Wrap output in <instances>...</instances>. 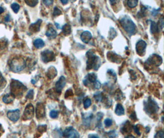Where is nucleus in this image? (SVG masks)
<instances>
[{
	"label": "nucleus",
	"mask_w": 164,
	"mask_h": 138,
	"mask_svg": "<svg viewBox=\"0 0 164 138\" xmlns=\"http://www.w3.org/2000/svg\"><path fill=\"white\" fill-rule=\"evenodd\" d=\"M119 22L123 28L130 36H132L137 33V26L128 15H124L120 19Z\"/></svg>",
	"instance_id": "f257e3e1"
},
{
	"label": "nucleus",
	"mask_w": 164,
	"mask_h": 138,
	"mask_svg": "<svg viewBox=\"0 0 164 138\" xmlns=\"http://www.w3.org/2000/svg\"><path fill=\"white\" fill-rule=\"evenodd\" d=\"M87 70H90L93 68L95 70H98L101 66V60L99 56L95 55L91 50L87 52Z\"/></svg>",
	"instance_id": "f03ea898"
},
{
	"label": "nucleus",
	"mask_w": 164,
	"mask_h": 138,
	"mask_svg": "<svg viewBox=\"0 0 164 138\" xmlns=\"http://www.w3.org/2000/svg\"><path fill=\"white\" fill-rule=\"evenodd\" d=\"M26 66V62L25 60L21 58H14L11 61L9 64L11 70L14 72H19L23 70Z\"/></svg>",
	"instance_id": "7ed1b4c3"
},
{
	"label": "nucleus",
	"mask_w": 164,
	"mask_h": 138,
	"mask_svg": "<svg viewBox=\"0 0 164 138\" xmlns=\"http://www.w3.org/2000/svg\"><path fill=\"white\" fill-rule=\"evenodd\" d=\"M11 93L15 97L16 96H20L23 94V93L26 90V87L20 82L19 81L13 80L11 84Z\"/></svg>",
	"instance_id": "20e7f679"
},
{
	"label": "nucleus",
	"mask_w": 164,
	"mask_h": 138,
	"mask_svg": "<svg viewBox=\"0 0 164 138\" xmlns=\"http://www.w3.org/2000/svg\"><path fill=\"white\" fill-rule=\"evenodd\" d=\"M158 109L157 104L152 98H149L145 103V110L147 114H154L157 112Z\"/></svg>",
	"instance_id": "39448f33"
},
{
	"label": "nucleus",
	"mask_w": 164,
	"mask_h": 138,
	"mask_svg": "<svg viewBox=\"0 0 164 138\" xmlns=\"http://www.w3.org/2000/svg\"><path fill=\"white\" fill-rule=\"evenodd\" d=\"M41 60L44 63H48L54 61L55 58V55L54 52L49 50H46L41 52Z\"/></svg>",
	"instance_id": "423d86ee"
},
{
	"label": "nucleus",
	"mask_w": 164,
	"mask_h": 138,
	"mask_svg": "<svg viewBox=\"0 0 164 138\" xmlns=\"http://www.w3.org/2000/svg\"><path fill=\"white\" fill-rule=\"evenodd\" d=\"M63 135L67 138H79V135L75 129L73 127H69L66 128L63 131Z\"/></svg>",
	"instance_id": "0eeeda50"
},
{
	"label": "nucleus",
	"mask_w": 164,
	"mask_h": 138,
	"mask_svg": "<svg viewBox=\"0 0 164 138\" xmlns=\"http://www.w3.org/2000/svg\"><path fill=\"white\" fill-rule=\"evenodd\" d=\"M34 115V107L31 104H28L23 112V119L29 120L31 119Z\"/></svg>",
	"instance_id": "6e6552de"
},
{
	"label": "nucleus",
	"mask_w": 164,
	"mask_h": 138,
	"mask_svg": "<svg viewBox=\"0 0 164 138\" xmlns=\"http://www.w3.org/2000/svg\"><path fill=\"white\" fill-rule=\"evenodd\" d=\"M147 46L146 42L143 40H138L136 44V50L139 55L143 56L145 52V49Z\"/></svg>",
	"instance_id": "1a4fd4ad"
},
{
	"label": "nucleus",
	"mask_w": 164,
	"mask_h": 138,
	"mask_svg": "<svg viewBox=\"0 0 164 138\" xmlns=\"http://www.w3.org/2000/svg\"><path fill=\"white\" fill-rule=\"evenodd\" d=\"M146 63H148L151 64H155V65H161V64L162 63V58L161 56L157 54H153L151 55L150 57L147 59Z\"/></svg>",
	"instance_id": "9d476101"
},
{
	"label": "nucleus",
	"mask_w": 164,
	"mask_h": 138,
	"mask_svg": "<svg viewBox=\"0 0 164 138\" xmlns=\"http://www.w3.org/2000/svg\"><path fill=\"white\" fill-rule=\"evenodd\" d=\"M46 112H45V107L43 104L38 103L36 107V115L37 119H40L45 117Z\"/></svg>",
	"instance_id": "9b49d317"
},
{
	"label": "nucleus",
	"mask_w": 164,
	"mask_h": 138,
	"mask_svg": "<svg viewBox=\"0 0 164 138\" xmlns=\"http://www.w3.org/2000/svg\"><path fill=\"white\" fill-rule=\"evenodd\" d=\"M7 116L10 120L14 121V122H16L20 118V110L19 109H15V110L8 111Z\"/></svg>",
	"instance_id": "f8f14e48"
},
{
	"label": "nucleus",
	"mask_w": 164,
	"mask_h": 138,
	"mask_svg": "<svg viewBox=\"0 0 164 138\" xmlns=\"http://www.w3.org/2000/svg\"><path fill=\"white\" fill-rule=\"evenodd\" d=\"M66 84V79L64 76H61L59 80L55 83V90L56 92L59 93L61 92L62 89L64 88Z\"/></svg>",
	"instance_id": "ddd939ff"
},
{
	"label": "nucleus",
	"mask_w": 164,
	"mask_h": 138,
	"mask_svg": "<svg viewBox=\"0 0 164 138\" xmlns=\"http://www.w3.org/2000/svg\"><path fill=\"white\" fill-rule=\"evenodd\" d=\"M97 75L95 73H90L88 74L83 80V82L85 86H87L89 83H95L97 80Z\"/></svg>",
	"instance_id": "4468645a"
},
{
	"label": "nucleus",
	"mask_w": 164,
	"mask_h": 138,
	"mask_svg": "<svg viewBox=\"0 0 164 138\" xmlns=\"http://www.w3.org/2000/svg\"><path fill=\"white\" fill-rule=\"evenodd\" d=\"M92 38V33L89 31H85L83 32V33L81 35V39L82 40V41L86 44L89 43Z\"/></svg>",
	"instance_id": "2eb2a0df"
},
{
	"label": "nucleus",
	"mask_w": 164,
	"mask_h": 138,
	"mask_svg": "<svg viewBox=\"0 0 164 138\" xmlns=\"http://www.w3.org/2000/svg\"><path fill=\"white\" fill-rule=\"evenodd\" d=\"M42 23V20H38V21L34 23H32L30 26L29 29L33 33H36L39 31L41 25Z\"/></svg>",
	"instance_id": "dca6fc26"
},
{
	"label": "nucleus",
	"mask_w": 164,
	"mask_h": 138,
	"mask_svg": "<svg viewBox=\"0 0 164 138\" xmlns=\"http://www.w3.org/2000/svg\"><path fill=\"white\" fill-rule=\"evenodd\" d=\"M15 96L12 93H7V94L3 96V101L6 104H9L13 102Z\"/></svg>",
	"instance_id": "f3484780"
},
{
	"label": "nucleus",
	"mask_w": 164,
	"mask_h": 138,
	"mask_svg": "<svg viewBox=\"0 0 164 138\" xmlns=\"http://www.w3.org/2000/svg\"><path fill=\"white\" fill-rule=\"evenodd\" d=\"M57 72L55 68L52 66L48 69V71L47 72V76L49 79H52L57 76Z\"/></svg>",
	"instance_id": "a211bd4d"
},
{
	"label": "nucleus",
	"mask_w": 164,
	"mask_h": 138,
	"mask_svg": "<svg viewBox=\"0 0 164 138\" xmlns=\"http://www.w3.org/2000/svg\"><path fill=\"white\" fill-rule=\"evenodd\" d=\"M46 35L47 36L48 38H55L57 35V31L54 29V28H53L52 27H51L49 28V29L46 31Z\"/></svg>",
	"instance_id": "6ab92c4d"
},
{
	"label": "nucleus",
	"mask_w": 164,
	"mask_h": 138,
	"mask_svg": "<svg viewBox=\"0 0 164 138\" xmlns=\"http://www.w3.org/2000/svg\"><path fill=\"white\" fill-rule=\"evenodd\" d=\"M108 58L109 59V60L112 61L113 62L118 63L117 60H119L121 56H119L116 54H114V53L109 52L108 54Z\"/></svg>",
	"instance_id": "aec40b11"
},
{
	"label": "nucleus",
	"mask_w": 164,
	"mask_h": 138,
	"mask_svg": "<svg viewBox=\"0 0 164 138\" xmlns=\"http://www.w3.org/2000/svg\"><path fill=\"white\" fill-rule=\"evenodd\" d=\"M159 28L158 25H157V23H155L154 21H151V28H150V30H151V33L152 34H155L156 33H158L159 31Z\"/></svg>",
	"instance_id": "412c9836"
},
{
	"label": "nucleus",
	"mask_w": 164,
	"mask_h": 138,
	"mask_svg": "<svg viewBox=\"0 0 164 138\" xmlns=\"http://www.w3.org/2000/svg\"><path fill=\"white\" fill-rule=\"evenodd\" d=\"M124 109L122 105L121 104H117L116 107L115 113L117 115H122L124 114Z\"/></svg>",
	"instance_id": "4be33fe9"
},
{
	"label": "nucleus",
	"mask_w": 164,
	"mask_h": 138,
	"mask_svg": "<svg viewBox=\"0 0 164 138\" xmlns=\"http://www.w3.org/2000/svg\"><path fill=\"white\" fill-rule=\"evenodd\" d=\"M33 44H34L35 47L36 48H43L44 46V45H45L44 42L43 41V40H42L41 39H35Z\"/></svg>",
	"instance_id": "5701e85b"
},
{
	"label": "nucleus",
	"mask_w": 164,
	"mask_h": 138,
	"mask_svg": "<svg viewBox=\"0 0 164 138\" xmlns=\"http://www.w3.org/2000/svg\"><path fill=\"white\" fill-rule=\"evenodd\" d=\"M61 29H62L63 31V33L65 36H68L69 34L71 33V26L68 25V24H65L63 26V27L61 28Z\"/></svg>",
	"instance_id": "b1692460"
},
{
	"label": "nucleus",
	"mask_w": 164,
	"mask_h": 138,
	"mask_svg": "<svg viewBox=\"0 0 164 138\" xmlns=\"http://www.w3.org/2000/svg\"><path fill=\"white\" fill-rule=\"evenodd\" d=\"M92 116H93V115L91 113V115H86L85 117H84V118H83V122H84L85 125L88 126L90 123H91V121L92 120Z\"/></svg>",
	"instance_id": "393cba45"
},
{
	"label": "nucleus",
	"mask_w": 164,
	"mask_h": 138,
	"mask_svg": "<svg viewBox=\"0 0 164 138\" xmlns=\"http://www.w3.org/2000/svg\"><path fill=\"white\" fill-rule=\"evenodd\" d=\"M6 86V81L0 72V89H3Z\"/></svg>",
	"instance_id": "a878e982"
},
{
	"label": "nucleus",
	"mask_w": 164,
	"mask_h": 138,
	"mask_svg": "<svg viewBox=\"0 0 164 138\" xmlns=\"http://www.w3.org/2000/svg\"><path fill=\"white\" fill-rule=\"evenodd\" d=\"M138 3V0H132V1H127V5L130 8H133L136 7Z\"/></svg>",
	"instance_id": "bb28decb"
},
{
	"label": "nucleus",
	"mask_w": 164,
	"mask_h": 138,
	"mask_svg": "<svg viewBox=\"0 0 164 138\" xmlns=\"http://www.w3.org/2000/svg\"><path fill=\"white\" fill-rule=\"evenodd\" d=\"M11 8H12V9L14 11L15 13H17L20 9V6L19 4L16 3H14L11 5Z\"/></svg>",
	"instance_id": "cd10ccee"
},
{
	"label": "nucleus",
	"mask_w": 164,
	"mask_h": 138,
	"mask_svg": "<svg viewBox=\"0 0 164 138\" xmlns=\"http://www.w3.org/2000/svg\"><path fill=\"white\" fill-rule=\"evenodd\" d=\"M117 35V33L114 28H111L109 30V38L110 39H114Z\"/></svg>",
	"instance_id": "c85d7f7f"
},
{
	"label": "nucleus",
	"mask_w": 164,
	"mask_h": 138,
	"mask_svg": "<svg viewBox=\"0 0 164 138\" xmlns=\"http://www.w3.org/2000/svg\"><path fill=\"white\" fill-rule=\"evenodd\" d=\"M94 98H95V99L97 101H98V102H101L102 101V99H103L101 93L97 92L95 93V95H94Z\"/></svg>",
	"instance_id": "c756f323"
},
{
	"label": "nucleus",
	"mask_w": 164,
	"mask_h": 138,
	"mask_svg": "<svg viewBox=\"0 0 164 138\" xmlns=\"http://www.w3.org/2000/svg\"><path fill=\"white\" fill-rule=\"evenodd\" d=\"M92 104V101L91 100V99H89L87 98L84 102V107L85 109H87L88 107H89L91 106V105Z\"/></svg>",
	"instance_id": "7c9ffc66"
},
{
	"label": "nucleus",
	"mask_w": 164,
	"mask_h": 138,
	"mask_svg": "<svg viewBox=\"0 0 164 138\" xmlns=\"http://www.w3.org/2000/svg\"><path fill=\"white\" fill-rule=\"evenodd\" d=\"M59 116V112L57 111H51L50 112V117L52 119H55L57 118Z\"/></svg>",
	"instance_id": "2f4dec72"
},
{
	"label": "nucleus",
	"mask_w": 164,
	"mask_h": 138,
	"mask_svg": "<svg viewBox=\"0 0 164 138\" xmlns=\"http://www.w3.org/2000/svg\"><path fill=\"white\" fill-rule=\"evenodd\" d=\"M25 3L29 6L34 7L38 3V1H25Z\"/></svg>",
	"instance_id": "473e14b6"
},
{
	"label": "nucleus",
	"mask_w": 164,
	"mask_h": 138,
	"mask_svg": "<svg viewBox=\"0 0 164 138\" xmlns=\"http://www.w3.org/2000/svg\"><path fill=\"white\" fill-rule=\"evenodd\" d=\"M61 10L59 9V7H54V13H53V15L54 16H58L60 14H61Z\"/></svg>",
	"instance_id": "72a5a7b5"
},
{
	"label": "nucleus",
	"mask_w": 164,
	"mask_h": 138,
	"mask_svg": "<svg viewBox=\"0 0 164 138\" xmlns=\"http://www.w3.org/2000/svg\"><path fill=\"white\" fill-rule=\"evenodd\" d=\"M123 129H124V131H123V133H127V132H130V131H131V128L130 127V124L127 125L126 123H125L124 127L122 128L121 131H122V130H123Z\"/></svg>",
	"instance_id": "f704fd0d"
},
{
	"label": "nucleus",
	"mask_w": 164,
	"mask_h": 138,
	"mask_svg": "<svg viewBox=\"0 0 164 138\" xmlns=\"http://www.w3.org/2000/svg\"><path fill=\"white\" fill-rule=\"evenodd\" d=\"M146 11V9L144 7H142L141 8V10L140 11V12H139V13L138 14V17H144L145 16V12Z\"/></svg>",
	"instance_id": "c9c22d12"
},
{
	"label": "nucleus",
	"mask_w": 164,
	"mask_h": 138,
	"mask_svg": "<svg viewBox=\"0 0 164 138\" xmlns=\"http://www.w3.org/2000/svg\"><path fill=\"white\" fill-rule=\"evenodd\" d=\"M113 124V120L111 119H106L105 120V125L106 127H109Z\"/></svg>",
	"instance_id": "e433bc0d"
},
{
	"label": "nucleus",
	"mask_w": 164,
	"mask_h": 138,
	"mask_svg": "<svg viewBox=\"0 0 164 138\" xmlns=\"http://www.w3.org/2000/svg\"><path fill=\"white\" fill-rule=\"evenodd\" d=\"M33 96H34V91L33 90H30L28 92L26 96V98L28 99H33Z\"/></svg>",
	"instance_id": "4c0bfd02"
},
{
	"label": "nucleus",
	"mask_w": 164,
	"mask_h": 138,
	"mask_svg": "<svg viewBox=\"0 0 164 138\" xmlns=\"http://www.w3.org/2000/svg\"><path fill=\"white\" fill-rule=\"evenodd\" d=\"M154 138H164L163 131H158L154 136Z\"/></svg>",
	"instance_id": "58836bf2"
},
{
	"label": "nucleus",
	"mask_w": 164,
	"mask_h": 138,
	"mask_svg": "<svg viewBox=\"0 0 164 138\" xmlns=\"http://www.w3.org/2000/svg\"><path fill=\"white\" fill-rule=\"evenodd\" d=\"M108 135L109 138H114V137H116L117 136L116 131L115 130H113V131L108 133Z\"/></svg>",
	"instance_id": "ea45409f"
},
{
	"label": "nucleus",
	"mask_w": 164,
	"mask_h": 138,
	"mask_svg": "<svg viewBox=\"0 0 164 138\" xmlns=\"http://www.w3.org/2000/svg\"><path fill=\"white\" fill-rule=\"evenodd\" d=\"M46 128H47L46 125H39L38 128V129L39 132L43 133L44 131H46V129H47Z\"/></svg>",
	"instance_id": "a19ab883"
},
{
	"label": "nucleus",
	"mask_w": 164,
	"mask_h": 138,
	"mask_svg": "<svg viewBox=\"0 0 164 138\" xmlns=\"http://www.w3.org/2000/svg\"><path fill=\"white\" fill-rule=\"evenodd\" d=\"M158 27H159V28H161V30L163 29V17H162L161 19H160Z\"/></svg>",
	"instance_id": "79ce46f5"
},
{
	"label": "nucleus",
	"mask_w": 164,
	"mask_h": 138,
	"mask_svg": "<svg viewBox=\"0 0 164 138\" xmlns=\"http://www.w3.org/2000/svg\"><path fill=\"white\" fill-rule=\"evenodd\" d=\"M53 3H54L53 1H43V3L47 6H50L52 5Z\"/></svg>",
	"instance_id": "37998d69"
},
{
	"label": "nucleus",
	"mask_w": 164,
	"mask_h": 138,
	"mask_svg": "<svg viewBox=\"0 0 164 138\" xmlns=\"http://www.w3.org/2000/svg\"><path fill=\"white\" fill-rule=\"evenodd\" d=\"M94 86H95V88L99 89L101 87V83L98 80H97L96 82H95V85H94Z\"/></svg>",
	"instance_id": "c03bdc74"
},
{
	"label": "nucleus",
	"mask_w": 164,
	"mask_h": 138,
	"mask_svg": "<svg viewBox=\"0 0 164 138\" xmlns=\"http://www.w3.org/2000/svg\"><path fill=\"white\" fill-rule=\"evenodd\" d=\"M139 128H138V125H136L135 126V127H134V130H135V132L136 133L137 135H141V133H140V131H139Z\"/></svg>",
	"instance_id": "a18cd8bd"
},
{
	"label": "nucleus",
	"mask_w": 164,
	"mask_h": 138,
	"mask_svg": "<svg viewBox=\"0 0 164 138\" xmlns=\"http://www.w3.org/2000/svg\"><path fill=\"white\" fill-rule=\"evenodd\" d=\"M160 8H159L158 9H157V10H155V9H154V10H153V12H152V15H153V16H157V15L159 13V11H160Z\"/></svg>",
	"instance_id": "49530a36"
},
{
	"label": "nucleus",
	"mask_w": 164,
	"mask_h": 138,
	"mask_svg": "<svg viewBox=\"0 0 164 138\" xmlns=\"http://www.w3.org/2000/svg\"><path fill=\"white\" fill-rule=\"evenodd\" d=\"M10 20V15L9 14H7L5 17V21L6 22H9Z\"/></svg>",
	"instance_id": "de8ad7c7"
},
{
	"label": "nucleus",
	"mask_w": 164,
	"mask_h": 138,
	"mask_svg": "<svg viewBox=\"0 0 164 138\" xmlns=\"http://www.w3.org/2000/svg\"><path fill=\"white\" fill-rule=\"evenodd\" d=\"M61 2L63 4V5H66V4L68 3V1H67V0H66V1H65V0H61Z\"/></svg>",
	"instance_id": "09e8293b"
},
{
	"label": "nucleus",
	"mask_w": 164,
	"mask_h": 138,
	"mask_svg": "<svg viewBox=\"0 0 164 138\" xmlns=\"http://www.w3.org/2000/svg\"><path fill=\"white\" fill-rule=\"evenodd\" d=\"M4 12H5V9H3V7H0V14H1L2 13H3Z\"/></svg>",
	"instance_id": "8fccbe9b"
},
{
	"label": "nucleus",
	"mask_w": 164,
	"mask_h": 138,
	"mask_svg": "<svg viewBox=\"0 0 164 138\" xmlns=\"http://www.w3.org/2000/svg\"><path fill=\"white\" fill-rule=\"evenodd\" d=\"M91 138H99V137L97 135H91Z\"/></svg>",
	"instance_id": "3c124183"
},
{
	"label": "nucleus",
	"mask_w": 164,
	"mask_h": 138,
	"mask_svg": "<svg viewBox=\"0 0 164 138\" xmlns=\"http://www.w3.org/2000/svg\"><path fill=\"white\" fill-rule=\"evenodd\" d=\"M55 26H56V27H57V28H59V29H60V28H61V27H59V25H59V23H55Z\"/></svg>",
	"instance_id": "603ef678"
},
{
	"label": "nucleus",
	"mask_w": 164,
	"mask_h": 138,
	"mask_svg": "<svg viewBox=\"0 0 164 138\" xmlns=\"http://www.w3.org/2000/svg\"><path fill=\"white\" fill-rule=\"evenodd\" d=\"M125 138H135L133 136H132V135H130V136H127Z\"/></svg>",
	"instance_id": "864d4df0"
}]
</instances>
